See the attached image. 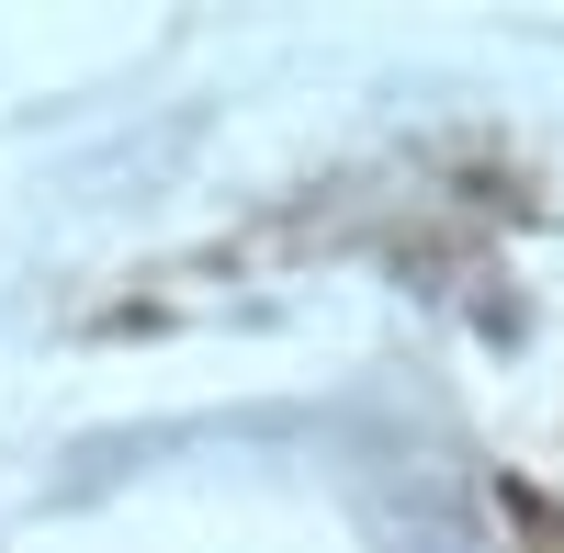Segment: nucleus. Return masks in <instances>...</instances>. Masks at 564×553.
Here are the masks:
<instances>
[]
</instances>
